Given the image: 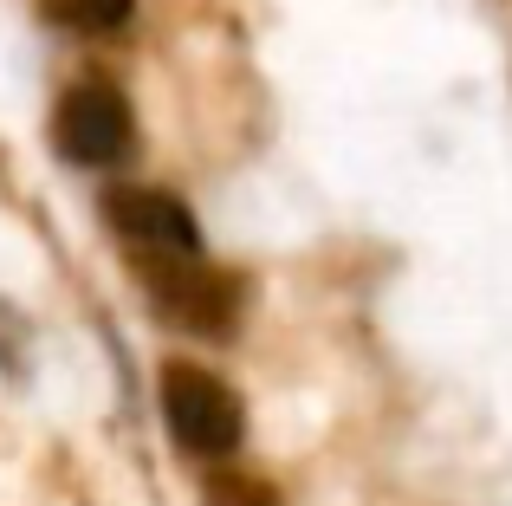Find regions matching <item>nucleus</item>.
<instances>
[{
  "label": "nucleus",
  "mask_w": 512,
  "mask_h": 506,
  "mask_svg": "<svg viewBox=\"0 0 512 506\" xmlns=\"http://www.w3.org/2000/svg\"><path fill=\"white\" fill-rule=\"evenodd\" d=\"M156 396H163L169 435L188 448V455H201V461L234 455L240 435H247V409H240L234 383L214 377V370H201V364H188V357L163 364V377H156Z\"/></svg>",
  "instance_id": "obj_1"
},
{
  "label": "nucleus",
  "mask_w": 512,
  "mask_h": 506,
  "mask_svg": "<svg viewBox=\"0 0 512 506\" xmlns=\"http://www.w3.org/2000/svg\"><path fill=\"white\" fill-rule=\"evenodd\" d=\"M143 299L156 318H169L175 331H195V338H227L240 325V279L195 260H137Z\"/></svg>",
  "instance_id": "obj_2"
},
{
  "label": "nucleus",
  "mask_w": 512,
  "mask_h": 506,
  "mask_svg": "<svg viewBox=\"0 0 512 506\" xmlns=\"http://www.w3.org/2000/svg\"><path fill=\"white\" fill-rule=\"evenodd\" d=\"M104 221L117 228V241L137 247V260H195L201 253V228L169 189H137L117 182L104 195Z\"/></svg>",
  "instance_id": "obj_4"
},
{
  "label": "nucleus",
  "mask_w": 512,
  "mask_h": 506,
  "mask_svg": "<svg viewBox=\"0 0 512 506\" xmlns=\"http://www.w3.org/2000/svg\"><path fill=\"white\" fill-rule=\"evenodd\" d=\"M130 98L104 78H78L59 104H52V150L78 169H111L130 156Z\"/></svg>",
  "instance_id": "obj_3"
},
{
  "label": "nucleus",
  "mask_w": 512,
  "mask_h": 506,
  "mask_svg": "<svg viewBox=\"0 0 512 506\" xmlns=\"http://www.w3.org/2000/svg\"><path fill=\"white\" fill-rule=\"evenodd\" d=\"M137 0H46V20L65 26V33H85V39H104V33H124Z\"/></svg>",
  "instance_id": "obj_5"
}]
</instances>
